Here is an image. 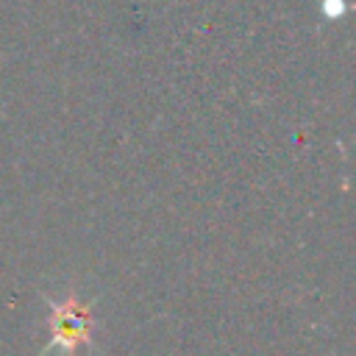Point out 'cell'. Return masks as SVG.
I'll list each match as a JSON object with an SVG mask.
<instances>
[{
	"instance_id": "cell-1",
	"label": "cell",
	"mask_w": 356,
	"mask_h": 356,
	"mask_svg": "<svg viewBox=\"0 0 356 356\" xmlns=\"http://www.w3.org/2000/svg\"><path fill=\"white\" fill-rule=\"evenodd\" d=\"M47 303H50V342H47V350L61 348L64 353L72 356L81 345H86L92 339V325H95L92 309H89V303H81L75 295H70L61 303H56V300H47Z\"/></svg>"
}]
</instances>
